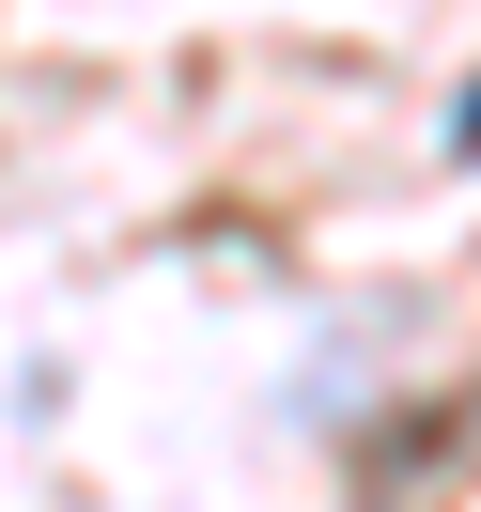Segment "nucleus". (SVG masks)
<instances>
[{
    "label": "nucleus",
    "mask_w": 481,
    "mask_h": 512,
    "mask_svg": "<svg viewBox=\"0 0 481 512\" xmlns=\"http://www.w3.org/2000/svg\"><path fill=\"white\" fill-rule=\"evenodd\" d=\"M450 156L481 171V78H466V94H450Z\"/></svg>",
    "instance_id": "nucleus-1"
}]
</instances>
